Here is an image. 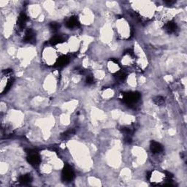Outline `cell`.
Wrapping results in <instances>:
<instances>
[{
    "instance_id": "1",
    "label": "cell",
    "mask_w": 187,
    "mask_h": 187,
    "mask_svg": "<svg viewBox=\"0 0 187 187\" xmlns=\"http://www.w3.org/2000/svg\"><path fill=\"white\" fill-rule=\"evenodd\" d=\"M140 94L138 92H131L127 93L124 95L123 100L125 103L128 105H132V104L136 103L138 100H140Z\"/></svg>"
},
{
    "instance_id": "2",
    "label": "cell",
    "mask_w": 187,
    "mask_h": 187,
    "mask_svg": "<svg viewBox=\"0 0 187 187\" xmlns=\"http://www.w3.org/2000/svg\"><path fill=\"white\" fill-rule=\"evenodd\" d=\"M73 178H74V172H73V169L71 168L70 165H66L62 171L63 180L66 182H69L73 179Z\"/></svg>"
},
{
    "instance_id": "3",
    "label": "cell",
    "mask_w": 187,
    "mask_h": 187,
    "mask_svg": "<svg viewBox=\"0 0 187 187\" xmlns=\"http://www.w3.org/2000/svg\"><path fill=\"white\" fill-rule=\"evenodd\" d=\"M26 21H27V16H26V14L23 13V12L20 14L19 18H18V21H17V26H18V29H19L18 30L21 31V30L24 28Z\"/></svg>"
},
{
    "instance_id": "4",
    "label": "cell",
    "mask_w": 187,
    "mask_h": 187,
    "mask_svg": "<svg viewBox=\"0 0 187 187\" xmlns=\"http://www.w3.org/2000/svg\"><path fill=\"white\" fill-rule=\"evenodd\" d=\"M28 162L32 165H38L40 163V157L37 153H30L29 156L27 158Z\"/></svg>"
},
{
    "instance_id": "5",
    "label": "cell",
    "mask_w": 187,
    "mask_h": 187,
    "mask_svg": "<svg viewBox=\"0 0 187 187\" xmlns=\"http://www.w3.org/2000/svg\"><path fill=\"white\" fill-rule=\"evenodd\" d=\"M78 26H79V21L78 19H77L76 17H75V16L70 17L66 22V26L69 29L78 27Z\"/></svg>"
},
{
    "instance_id": "6",
    "label": "cell",
    "mask_w": 187,
    "mask_h": 187,
    "mask_svg": "<svg viewBox=\"0 0 187 187\" xmlns=\"http://www.w3.org/2000/svg\"><path fill=\"white\" fill-rule=\"evenodd\" d=\"M151 151L154 154H159L163 151V147L160 143H157V142L152 141L151 143V146H150Z\"/></svg>"
},
{
    "instance_id": "7",
    "label": "cell",
    "mask_w": 187,
    "mask_h": 187,
    "mask_svg": "<svg viewBox=\"0 0 187 187\" xmlns=\"http://www.w3.org/2000/svg\"><path fill=\"white\" fill-rule=\"evenodd\" d=\"M35 32L32 29H27L25 32L24 37H23V40L26 42H31L35 39Z\"/></svg>"
},
{
    "instance_id": "8",
    "label": "cell",
    "mask_w": 187,
    "mask_h": 187,
    "mask_svg": "<svg viewBox=\"0 0 187 187\" xmlns=\"http://www.w3.org/2000/svg\"><path fill=\"white\" fill-rule=\"evenodd\" d=\"M177 29V24H176L175 22H173V21H170V22L166 23V25H165V30H166L169 34H172L175 32Z\"/></svg>"
},
{
    "instance_id": "9",
    "label": "cell",
    "mask_w": 187,
    "mask_h": 187,
    "mask_svg": "<svg viewBox=\"0 0 187 187\" xmlns=\"http://www.w3.org/2000/svg\"><path fill=\"white\" fill-rule=\"evenodd\" d=\"M69 61L70 59L66 56H60L57 59L56 63V66H58V67H62V66H65L66 64L69 62Z\"/></svg>"
},
{
    "instance_id": "10",
    "label": "cell",
    "mask_w": 187,
    "mask_h": 187,
    "mask_svg": "<svg viewBox=\"0 0 187 187\" xmlns=\"http://www.w3.org/2000/svg\"><path fill=\"white\" fill-rule=\"evenodd\" d=\"M32 176L29 175V174H26V175H21V177L19 178V181L22 184H26V183H30L32 181Z\"/></svg>"
},
{
    "instance_id": "11",
    "label": "cell",
    "mask_w": 187,
    "mask_h": 187,
    "mask_svg": "<svg viewBox=\"0 0 187 187\" xmlns=\"http://www.w3.org/2000/svg\"><path fill=\"white\" fill-rule=\"evenodd\" d=\"M62 42H63L62 37H61V36H59V35L54 36V37H52V38L51 39V40H50V42L51 43V45H57Z\"/></svg>"
},
{
    "instance_id": "12",
    "label": "cell",
    "mask_w": 187,
    "mask_h": 187,
    "mask_svg": "<svg viewBox=\"0 0 187 187\" xmlns=\"http://www.w3.org/2000/svg\"><path fill=\"white\" fill-rule=\"evenodd\" d=\"M75 133V130L73 129H69V130L66 131L65 132L63 133L62 134V139H66V138H69L70 137H71L72 135H73Z\"/></svg>"
},
{
    "instance_id": "13",
    "label": "cell",
    "mask_w": 187,
    "mask_h": 187,
    "mask_svg": "<svg viewBox=\"0 0 187 187\" xmlns=\"http://www.w3.org/2000/svg\"><path fill=\"white\" fill-rule=\"evenodd\" d=\"M116 78L118 80H120V81H124L127 78V75L124 73H123V72H118L116 74Z\"/></svg>"
},
{
    "instance_id": "14",
    "label": "cell",
    "mask_w": 187,
    "mask_h": 187,
    "mask_svg": "<svg viewBox=\"0 0 187 187\" xmlns=\"http://www.w3.org/2000/svg\"><path fill=\"white\" fill-rule=\"evenodd\" d=\"M154 101L156 105H162L164 102H165V99H164L162 97L159 96V97H156L154 100Z\"/></svg>"
},
{
    "instance_id": "15",
    "label": "cell",
    "mask_w": 187,
    "mask_h": 187,
    "mask_svg": "<svg viewBox=\"0 0 187 187\" xmlns=\"http://www.w3.org/2000/svg\"><path fill=\"white\" fill-rule=\"evenodd\" d=\"M50 26H51L52 30H53V31H56V30L59 29V25L56 22L51 23V24H50Z\"/></svg>"
},
{
    "instance_id": "16",
    "label": "cell",
    "mask_w": 187,
    "mask_h": 187,
    "mask_svg": "<svg viewBox=\"0 0 187 187\" xmlns=\"http://www.w3.org/2000/svg\"><path fill=\"white\" fill-rule=\"evenodd\" d=\"M93 83V78L92 76H91V75H89V76H87V78H86V83L89 84V85H91V84H92Z\"/></svg>"
}]
</instances>
